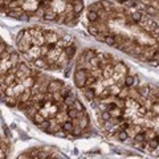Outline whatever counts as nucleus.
I'll return each instance as SVG.
<instances>
[{
	"instance_id": "39448f33",
	"label": "nucleus",
	"mask_w": 159,
	"mask_h": 159,
	"mask_svg": "<svg viewBox=\"0 0 159 159\" xmlns=\"http://www.w3.org/2000/svg\"><path fill=\"white\" fill-rule=\"evenodd\" d=\"M143 9H145V12L147 15H150V16H155L156 12H158V11H156V8L152 7V5H147V7H145Z\"/></svg>"
},
{
	"instance_id": "f257e3e1",
	"label": "nucleus",
	"mask_w": 159,
	"mask_h": 159,
	"mask_svg": "<svg viewBox=\"0 0 159 159\" xmlns=\"http://www.w3.org/2000/svg\"><path fill=\"white\" fill-rule=\"evenodd\" d=\"M0 101L23 111L46 134L68 138L64 126L72 109L86 113L82 102L61 80L33 69L0 37ZM76 123V122H74ZM78 125V123H76ZM80 126V125H78ZM81 127V126H80Z\"/></svg>"
},
{
	"instance_id": "7ed1b4c3",
	"label": "nucleus",
	"mask_w": 159,
	"mask_h": 159,
	"mask_svg": "<svg viewBox=\"0 0 159 159\" xmlns=\"http://www.w3.org/2000/svg\"><path fill=\"white\" fill-rule=\"evenodd\" d=\"M82 0H0V13L20 21L42 20L74 25L80 20L77 5Z\"/></svg>"
},
{
	"instance_id": "f03ea898",
	"label": "nucleus",
	"mask_w": 159,
	"mask_h": 159,
	"mask_svg": "<svg viewBox=\"0 0 159 159\" xmlns=\"http://www.w3.org/2000/svg\"><path fill=\"white\" fill-rule=\"evenodd\" d=\"M16 45L27 61L37 69L45 70L68 69L77 52L73 36L40 27L20 31Z\"/></svg>"
},
{
	"instance_id": "20e7f679",
	"label": "nucleus",
	"mask_w": 159,
	"mask_h": 159,
	"mask_svg": "<svg viewBox=\"0 0 159 159\" xmlns=\"http://www.w3.org/2000/svg\"><path fill=\"white\" fill-rule=\"evenodd\" d=\"M9 152V143L4 138H0V159H5Z\"/></svg>"
},
{
	"instance_id": "423d86ee",
	"label": "nucleus",
	"mask_w": 159,
	"mask_h": 159,
	"mask_svg": "<svg viewBox=\"0 0 159 159\" xmlns=\"http://www.w3.org/2000/svg\"><path fill=\"white\" fill-rule=\"evenodd\" d=\"M149 62V65H151V66H158L159 65V61H156V60H150V61H147Z\"/></svg>"
}]
</instances>
